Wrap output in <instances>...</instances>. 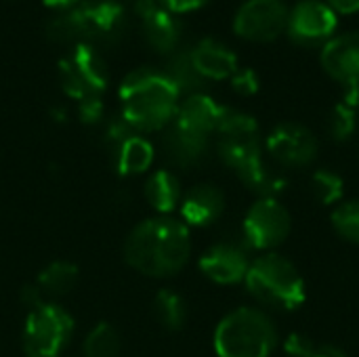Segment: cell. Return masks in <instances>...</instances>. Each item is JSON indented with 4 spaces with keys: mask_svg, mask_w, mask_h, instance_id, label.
<instances>
[{
    "mask_svg": "<svg viewBox=\"0 0 359 357\" xmlns=\"http://www.w3.org/2000/svg\"><path fill=\"white\" fill-rule=\"evenodd\" d=\"M189 227L166 215L141 221L124 242L126 263L149 278H170L179 274L189 261Z\"/></svg>",
    "mask_w": 359,
    "mask_h": 357,
    "instance_id": "6da1fadb",
    "label": "cell"
},
{
    "mask_svg": "<svg viewBox=\"0 0 359 357\" xmlns=\"http://www.w3.org/2000/svg\"><path fill=\"white\" fill-rule=\"evenodd\" d=\"M219 156L240 177V181L261 198H278L286 181L273 175L265 162L259 139V124L252 116L236 109H227L217 126Z\"/></svg>",
    "mask_w": 359,
    "mask_h": 357,
    "instance_id": "7a4b0ae2",
    "label": "cell"
},
{
    "mask_svg": "<svg viewBox=\"0 0 359 357\" xmlns=\"http://www.w3.org/2000/svg\"><path fill=\"white\" fill-rule=\"evenodd\" d=\"M179 95L164 72L135 69L120 84L122 118L135 130H160L175 120Z\"/></svg>",
    "mask_w": 359,
    "mask_h": 357,
    "instance_id": "3957f363",
    "label": "cell"
},
{
    "mask_svg": "<svg viewBox=\"0 0 359 357\" xmlns=\"http://www.w3.org/2000/svg\"><path fill=\"white\" fill-rule=\"evenodd\" d=\"M126 29V13L116 0H86L48 21V36L67 44H111Z\"/></svg>",
    "mask_w": 359,
    "mask_h": 357,
    "instance_id": "277c9868",
    "label": "cell"
},
{
    "mask_svg": "<svg viewBox=\"0 0 359 357\" xmlns=\"http://www.w3.org/2000/svg\"><path fill=\"white\" fill-rule=\"evenodd\" d=\"M244 284L259 303L276 309L292 311L307 299L301 271L290 259L278 252H265L250 261Z\"/></svg>",
    "mask_w": 359,
    "mask_h": 357,
    "instance_id": "5b68a950",
    "label": "cell"
},
{
    "mask_svg": "<svg viewBox=\"0 0 359 357\" xmlns=\"http://www.w3.org/2000/svg\"><path fill=\"white\" fill-rule=\"evenodd\" d=\"M212 345L219 357H269L278 345V330L265 311L240 307L219 322Z\"/></svg>",
    "mask_w": 359,
    "mask_h": 357,
    "instance_id": "8992f818",
    "label": "cell"
},
{
    "mask_svg": "<svg viewBox=\"0 0 359 357\" xmlns=\"http://www.w3.org/2000/svg\"><path fill=\"white\" fill-rule=\"evenodd\" d=\"M74 335V318L61 305L42 303L29 309L23 326V351L27 357H59Z\"/></svg>",
    "mask_w": 359,
    "mask_h": 357,
    "instance_id": "52a82bcc",
    "label": "cell"
},
{
    "mask_svg": "<svg viewBox=\"0 0 359 357\" xmlns=\"http://www.w3.org/2000/svg\"><path fill=\"white\" fill-rule=\"evenodd\" d=\"M59 80L69 97L82 101L88 97H101L107 88L109 72L95 46L74 44L59 61Z\"/></svg>",
    "mask_w": 359,
    "mask_h": 357,
    "instance_id": "ba28073f",
    "label": "cell"
},
{
    "mask_svg": "<svg viewBox=\"0 0 359 357\" xmlns=\"http://www.w3.org/2000/svg\"><path fill=\"white\" fill-rule=\"evenodd\" d=\"M292 229L290 213L278 198H259L246 213L242 223V238L250 250L273 252Z\"/></svg>",
    "mask_w": 359,
    "mask_h": 357,
    "instance_id": "9c48e42d",
    "label": "cell"
},
{
    "mask_svg": "<svg viewBox=\"0 0 359 357\" xmlns=\"http://www.w3.org/2000/svg\"><path fill=\"white\" fill-rule=\"evenodd\" d=\"M105 145L111 154L114 168L122 177L145 173L154 162V147L124 118H116L105 128Z\"/></svg>",
    "mask_w": 359,
    "mask_h": 357,
    "instance_id": "30bf717a",
    "label": "cell"
},
{
    "mask_svg": "<svg viewBox=\"0 0 359 357\" xmlns=\"http://www.w3.org/2000/svg\"><path fill=\"white\" fill-rule=\"evenodd\" d=\"M288 27V8L282 0H246L236 19L233 29L246 40L269 42Z\"/></svg>",
    "mask_w": 359,
    "mask_h": 357,
    "instance_id": "8fae6325",
    "label": "cell"
},
{
    "mask_svg": "<svg viewBox=\"0 0 359 357\" xmlns=\"http://www.w3.org/2000/svg\"><path fill=\"white\" fill-rule=\"evenodd\" d=\"M322 65L345 86V101L359 107V32L328 40L322 50Z\"/></svg>",
    "mask_w": 359,
    "mask_h": 357,
    "instance_id": "7c38bea8",
    "label": "cell"
},
{
    "mask_svg": "<svg viewBox=\"0 0 359 357\" xmlns=\"http://www.w3.org/2000/svg\"><path fill=\"white\" fill-rule=\"evenodd\" d=\"M267 151L288 168L309 166L320 151L318 137L303 124L284 122L278 124L267 137Z\"/></svg>",
    "mask_w": 359,
    "mask_h": 357,
    "instance_id": "4fadbf2b",
    "label": "cell"
},
{
    "mask_svg": "<svg viewBox=\"0 0 359 357\" xmlns=\"http://www.w3.org/2000/svg\"><path fill=\"white\" fill-rule=\"evenodd\" d=\"M337 27L334 11L320 0H301L288 13V32L297 42L313 44L326 40Z\"/></svg>",
    "mask_w": 359,
    "mask_h": 357,
    "instance_id": "5bb4252c",
    "label": "cell"
},
{
    "mask_svg": "<svg viewBox=\"0 0 359 357\" xmlns=\"http://www.w3.org/2000/svg\"><path fill=\"white\" fill-rule=\"evenodd\" d=\"M135 11L143 21L147 42L160 53H172L181 40V23L160 0H135Z\"/></svg>",
    "mask_w": 359,
    "mask_h": 357,
    "instance_id": "9a60e30c",
    "label": "cell"
},
{
    "mask_svg": "<svg viewBox=\"0 0 359 357\" xmlns=\"http://www.w3.org/2000/svg\"><path fill=\"white\" fill-rule=\"evenodd\" d=\"M200 271L215 284H238L244 282L250 261L246 250L233 242H219L200 257Z\"/></svg>",
    "mask_w": 359,
    "mask_h": 357,
    "instance_id": "2e32d148",
    "label": "cell"
},
{
    "mask_svg": "<svg viewBox=\"0 0 359 357\" xmlns=\"http://www.w3.org/2000/svg\"><path fill=\"white\" fill-rule=\"evenodd\" d=\"M223 210H225V196L219 187L210 183L191 187L181 200V217L187 227L189 225L208 227L215 221H219Z\"/></svg>",
    "mask_w": 359,
    "mask_h": 357,
    "instance_id": "e0dca14e",
    "label": "cell"
},
{
    "mask_svg": "<svg viewBox=\"0 0 359 357\" xmlns=\"http://www.w3.org/2000/svg\"><path fill=\"white\" fill-rule=\"evenodd\" d=\"M223 112L225 107L219 105L212 97L204 93H196V95H187V99L179 103L172 122L185 130L210 137V133H217Z\"/></svg>",
    "mask_w": 359,
    "mask_h": 357,
    "instance_id": "ac0fdd59",
    "label": "cell"
},
{
    "mask_svg": "<svg viewBox=\"0 0 359 357\" xmlns=\"http://www.w3.org/2000/svg\"><path fill=\"white\" fill-rule=\"evenodd\" d=\"M189 50L194 65L204 80H225L238 72L236 53L215 38H204Z\"/></svg>",
    "mask_w": 359,
    "mask_h": 357,
    "instance_id": "d6986e66",
    "label": "cell"
},
{
    "mask_svg": "<svg viewBox=\"0 0 359 357\" xmlns=\"http://www.w3.org/2000/svg\"><path fill=\"white\" fill-rule=\"evenodd\" d=\"M162 145H164L166 158L175 166H181V168L200 164L208 154V137L185 130V128L177 126L175 122H170Z\"/></svg>",
    "mask_w": 359,
    "mask_h": 357,
    "instance_id": "ffe728a7",
    "label": "cell"
},
{
    "mask_svg": "<svg viewBox=\"0 0 359 357\" xmlns=\"http://www.w3.org/2000/svg\"><path fill=\"white\" fill-rule=\"evenodd\" d=\"M145 200L160 215L172 213L177 208V204H181V200H183L181 183L177 179V175H172L170 170L154 173L145 183Z\"/></svg>",
    "mask_w": 359,
    "mask_h": 357,
    "instance_id": "44dd1931",
    "label": "cell"
},
{
    "mask_svg": "<svg viewBox=\"0 0 359 357\" xmlns=\"http://www.w3.org/2000/svg\"><path fill=\"white\" fill-rule=\"evenodd\" d=\"M164 76L177 86L179 93H189V95L200 93L202 86H204V82H206L202 78V74L196 69L189 48H185V50H172V55H170V59L166 63Z\"/></svg>",
    "mask_w": 359,
    "mask_h": 357,
    "instance_id": "7402d4cb",
    "label": "cell"
},
{
    "mask_svg": "<svg viewBox=\"0 0 359 357\" xmlns=\"http://www.w3.org/2000/svg\"><path fill=\"white\" fill-rule=\"evenodd\" d=\"M78 267L69 261H53L38 276V290L46 297H63L78 284Z\"/></svg>",
    "mask_w": 359,
    "mask_h": 357,
    "instance_id": "603a6c76",
    "label": "cell"
},
{
    "mask_svg": "<svg viewBox=\"0 0 359 357\" xmlns=\"http://www.w3.org/2000/svg\"><path fill=\"white\" fill-rule=\"evenodd\" d=\"M154 316L166 330H181L187 322V303L179 292L162 288L154 297Z\"/></svg>",
    "mask_w": 359,
    "mask_h": 357,
    "instance_id": "cb8c5ba5",
    "label": "cell"
},
{
    "mask_svg": "<svg viewBox=\"0 0 359 357\" xmlns=\"http://www.w3.org/2000/svg\"><path fill=\"white\" fill-rule=\"evenodd\" d=\"M82 349H84V357H118L120 335L111 324L99 322L86 335Z\"/></svg>",
    "mask_w": 359,
    "mask_h": 357,
    "instance_id": "d4e9b609",
    "label": "cell"
},
{
    "mask_svg": "<svg viewBox=\"0 0 359 357\" xmlns=\"http://www.w3.org/2000/svg\"><path fill=\"white\" fill-rule=\"evenodd\" d=\"M345 181L339 173L320 168L311 175V194L322 206H332L343 200Z\"/></svg>",
    "mask_w": 359,
    "mask_h": 357,
    "instance_id": "484cf974",
    "label": "cell"
},
{
    "mask_svg": "<svg viewBox=\"0 0 359 357\" xmlns=\"http://www.w3.org/2000/svg\"><path fill=\"white\" fill-rule=\"evenodd\" d=\"M358 130V107L347 103L345 99L337 103L328 118V133L337 143L349 141Z\"/></svg>",
    "mask_w": 359,
    "mask_h": 357,
    "instance_id": "4316f807",
    "label": "cell"
},
{
    "mask_svg": "<svg viewBox=\"0 0 359 357\" xmlns=\"http://www.w3.org/2000/svg\"><path fill=\"white\" fill-rule=\"evenodd\" d=\"M332 227L347 242L359 244V200L341 202L332 210Z\"/></svg>",
    "mask_w": 359,
    "mask_h": 357,
    "instance_id": "83f0119b",
    "label": "cell"
},
{
    "mask_svg": "<svg viewBox=\"0 0 359 357\" xmlns=\"http://www.w3.org/2000/svg\"><path fill=\"white\" fill-rule=\"evenodd\" d=\"M316 349L318 345L307 335H301V332H292L284 343V351L290 357H313Z\"/></svg>",
    "mask_w": 359,
    "mask_h": 357,
    "instance_id": "f1b7e54d",
    "label": "cell"
},
{
    "mask_svg": "<svg viewBox=\"0 0 359 357\" xmlns=\"http://www.w3.org/2000/svg\"><path fill=\"white\" fill-rule=\"evenodd\" d=\"M231 86L233 90H238L240 95H255L261 86L259 82V76L252 72V69H238L233 76H231Z\"/></svg>",
    "mask_w": 359,
    "mask_h": 357,
    "instance_id": "f546056e",
    "label": "cell"
},
{
    "mask_svg": "<svg viewBox=\"0 0 359 357\" xmlns=\"http://www.w3.org/2000/svg\"><path fill=\"white\" fill-rule=\"evenodd\" d=\"M78 116L84 124H97L103 118L101 97H88V99L78 101Z\"/></svg>",
    "mask_w": 359,
    "mask_h": 357,
    "instance_id": "4dcf8cb0",
    "label": "cell"
},
{
    "mask_svg": "<svg viewBox=\"0 0 359 357\" xmlns=\"http://www.w3.org/2000/svg\"><path fill=\"white\" fill-rule=\"evenodd\" d=\"M166 8H170L172 13H181V11H194L200 8L202 4H206L208 0H160Z\"/></svg>",
    "mask_w": 359,
    "mask_h": 357,
    "instance_id": "1f68e13d",
    "label": "cell"
},
{
    "mask_svg": "<svg viewBox=\"0 0 359 357\" xmlns=\"http://www.w3.org/2000/svg\"><path fill=\"white\" fill-rule=\"evenodd\" d=\"M332 11H341V13H355L359 11V0H328Z\"/></svg>",
    "mask_w": 359,
    "mask_h": 357,
    "instance_id": "d6a6232c",
    "label": "cell"
},
{
    "mask_svg": "<svg viewBox=\"0 0 359 357\" xmlns=\"http://www.w3.org/2000/svg\"><path fill=\"white\" fill-rule=\"evenodd\" d=\"M313 357H349L343 349L334 347V345H318Z\"/></svg>",
    "mask_w": 359,
    "mask_h": 357,
    "instance_id": "836d02e7",
    "label": "cell"
},
{
    "mask_svg": "<svg viewBox=\"0 0 359 357\" xmlns=\"http://www.w3.org/2000/svg\"><path fill=\"white\" fill-rule=\"evenodd\" d=\"M42 2L53 8H72L78 0H42Z\"/></svg>",
    "mask_w": 359,
    "mask_h": 357,
    "instance_id": "e575fe53",
    "label": "cell"
}]
</instances>
